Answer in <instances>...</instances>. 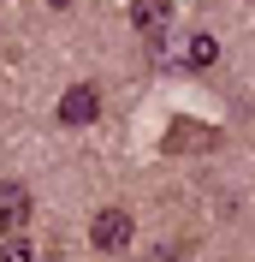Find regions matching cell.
Wrapping results in <instances>:
<instances>
[{
  "instance_id": "obj_1",
  "label": "cell",
  "mask_w": 255,
  "mask_h": 262,
  "mask_svg": "<svg viewBox=\"0 0 255 262\" xmlns=\"http://www.w3.org/2000/svg\"><path fill=\"white\" fill-rule=\"evenodd\" d=\"M131 238H137V221H131V209H101L95 221H89V245H95L101 256L125 250Z\"/></svg>"
},
{
  "instance_id": "obj_2",
  "label": "cell",
  "mask_w": 255,
  "mask_h": 262,
  "mask_svg": "<svg viewBox=\"0 0 255 262\" xmlns=\"http://www.w3.org/2000/svg\"><path fill=\"white\" fill-rule=\"evenodd\" d=\"M95 114H101V90L95 83H71L60 96V125H89Z\"/></svg>"
},
{
  "instance_id": "obj_3",
  "label": "cell",
  "mask_w": 255,
  "mask_h": 262,
  "mask_svg": "<svg viewBox=\"0 0 255 262\" xmlns=\"http://www.w3.org/2000/svg\"><path fill=\"white\" fill-rule=\"evenodd\" d=\"M166 24H172V0H131V30H137V36L160 42Z\"/></svg>"
},
{
  "instance_id": "obj_4",
  "label": "cell",
  "mask_w": 255,
  "mask_h": 262,
  "mask_svg": "<svg viewBox=\"0 0 255 262\" xmlns=\"http://www.w3.org/2000/svg\"><path fill=\"white\" fill-rule=\"evenodd\" d=\"M214 143H220V131H214V125H196V119H172V125H166V149H172V155L214 149Z\"/></svg>"
},
{
  "instance_id": "obj_5",
  "label": "cell",
  "mask_w": 255,
  "mask_h": 262,
  "mask_svg": "<svg viewBox=\"0 0 255 262\" xmlns=\"http://www.w3.org/2000/svg\"><path fill=\"white\" fill-rule=\"evenodd\" d=\"M30 209H36V196L24 191V185H0V232H24V221H30Z\"/></svg>"
},
{
  "instance_id": "obj_6",
  "label": "cell",
  "mask_w": 255,
  "mask_h": 262,
  "mask_svg": "<svg viewBox=\"0 0 255 262\" xmlns=\"http://www.w3.org/2000/svg\"><path fill=\"white\" fill-rule=\"evenodd\" d=\"M184 60L190 66H214L220 60V42H214V36H190V54H184Z\"/></svg>"
},
{
  "instance_id": "obj_7",
  "label": "cell",
  "mask_w": 255,
  "mask_h": 262,
  "mask_svg": "<svg viewBox=\"0 0 255 262\" xmlns=\"http://www.w3.org/2000/svg\"><path fill=\"white\" fill-rule=\"evenodd\" d=\"M0 256H6V262H30V238H18V232H6V245H0Z\"/></svg>"
},
{
  "instance_id": "obj_8",
  "label": "cell",
  "mask_w": 255,
  "mask_h": 262,
  "mask_svg": "<svg viewBox=\"0 0 255 262\" xmlns=\"http://www.w3.org/2000/svg\"><path fill=\"white\" fill-rule=\"evenodd\" d=\"M48 6H54V12H65V6H71V0H48Z\"/></svg>"
},
{
  "instance_id": "obj_9",
  "label": "cell",
  "mask_w": 255,
  "mask_h": 262,
  "mask_svg": "<svg viewBox=\"0 0 255 262\" xmlns=\"http://www.w3.org/2000/svg\"><path fill=\"white\" fill-rule=\"evenodd\" d=\"M155 262H178V256H166V250H160V256H155Z\"/></svg>"
}]
</instances>
